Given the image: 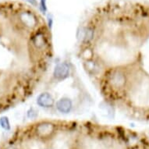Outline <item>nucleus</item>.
<instances>
[{
	"mask_svg": "<svg viewBox=\"0 0 149 149\" xmlns=\"http://www.w3.org/2000/svg\"><path fill=\"white\" fill-rule=\"evenodd\" d=\"M69 72H70L69 66H67L66 64L62 63L58 65V66L56 67L54 74H55V76L57 78L63 79L68 76Z\"/></svg>",
	"mask_w": 149,
	"mask_h": 149,
	"instance_id": "nucleus-1",
	"label": "nucleus"
},
{
	"mask_svg": "<svg viewBox=\"0 0 149 149\" xmlns=\"http://www.w3.org/2000/svg\"><path fill=\"white\" fill-rule=\"evenodd\" d=\"M54 101L52 98L51 95H49V94L45 93L42 94L38 98V103L42 107H51L53 105Z\"/></svg>",
	"mask_w": 149,
	"mask_h": 149,
	"instance_id": "nucleus-2",
	"label": "nucleus"
},
{
	"mask_svg": "<svg viewBox=\"0 0 149 149\" xmlns=\"http://www.w3.org/2000/svg\"><path fill=\"white\" fill-rule=\"evenodd\" d=\"M57 109L63 113H68L70 111L72 105H71L70 101L68 99H61L56 104Z\"/></svg>",
	"mask_w": 149,
	"mask_h": 149,
	"instance_id": "nucleus-3",
	"label": "nucleus"
},
{
	"mask_svg": "<svg viewBox=\"0 0 149 149\" xmlns=\"http://www.w3.org/2000/svg\"><path fill=\"white\" fill-rule=\"evenodd\" d=\"M0 124H1V127H3V129L10 130V125L7 117L1 118V119H0Z\"/></svg>",
	"mask_w": 149,
	"mask_h": 149,
	"instance_id": "nucleus-4",
	"label": "nucleus"
},
{
	"mask_svg": "<svg viewBox=\"0 0 149 149\" xmlns=\"http://www.w3.org/2000/svg\"><path fill=\"white\" fill-rule=\"evenodd\" d=\"M10 149H12V148H10Z\"/></svg>",
	"mask_w": 149,
	"mask_h": 149,
	"instance_id": "nucleus-5",
	"label": "nucleus"
}]
</instances>
